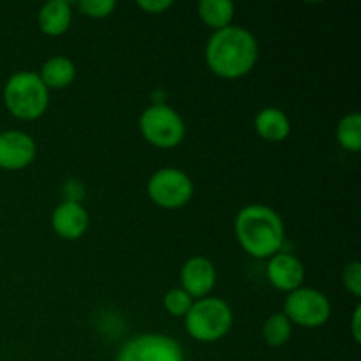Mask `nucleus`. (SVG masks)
Masks as SVG:
<instances>
[{
	"instance_id": "f257e3e1",
	"label": "nucleus",
	"mask_w": 361,
	"mask_h": 361,
	"mask_svg": "<svg viewBox=\"0 0 361 361\" xmlns=\"http://www.w3.org/2000/svg\"><path fill=\"white\" fill-rule=\"evenodd\" d=\"M259 55L256 37L247 28L226 27L214 32L204 46V60L215 76L238 80L254 69Z\"/></svg>"
},
{
	"instance_id": "f03ea898",
	"label": "nucleus",
	"mask_w": 361,
	"mask_h": 361,
	"mask_svg": "<svg viewBox=\"0 0 361 361\" xmlns=\"http://www.w3.org/2000/svg\"><path fill=\"white\" fill-rule=\"evenodd\" d=\"M235 235L240 247L256 259H270L282 250L286 240L284 222L267 204H249L236 214Z\"/></svg>"
},
{
	"instance_id": "7ed1b4c3",
	"label": "nucleus",
	"mask_w": 361,
	"mask_h": 361,
	"mask_svg": "<svg viewBox=\"0 0 361 361\" xmlns=\"http://www.w3.org/2000/svg\"><path fill=\"white\" fill-rule=\"evenodd\" d=\"M4 104L18 120L32 122L41 118L49 106V90L37 73L20 71L14 73L4 87Z\"/></svg>"
},
{
	"instance_id": "20e7f679",
	"label": "nucleus",
	"mask_w": 361,
	"mask_h": 361,
	"mask_svg": "<svg viewBox=\"0 0 361 361\" xmlns=\"http://www.w3.org/2000/svg\"><path fill=\"white\" fill-rule=\"evenodd\" d=\"M233 326V310L224 300L207 296L194 300L185 316V330L194 341L212 344L229 334Z\"/></svg>"
},
{
	"instance_id": "39448f33",
	"label": "nucleus",
	"mask_w": 361,
	"mask_h": 361,
	"mask_svg": "<svg viewBox=\"0 0 361 361\" xmlns=\"http://www.w3.org/2000/svg\"><path fill=\"white\" fill-rule=\"evenodd\" d=\"M140 130L152 147L169 150L178 147L185 137V122L171 106L152 104L141 113Z\"/></svg>"
},
{
	"instance_id": "423d86ee",
	"label": "nucleus",
	"mask_w": 361,
	"mask_h": 361,
	"mask_svg": "<svg viewBox=\"0 0 361 361\" xmlns=\"http://www.w3.org/2000/svg\"><path fill=\"white\" fill-rule=\"evenodd\" d=\"M147 192L152 203L157 207L164 210H178L192 200L194 182L182 169L161 168L148 180Z\"/></svg>"
},
{
	"instance_id": "0eeeda50",
	"label": "nucleus",
	"mask_w": 361,
	"mask_h": 361,
	"mask_svg": "<svg viewBox=\"0 0 361 361\" xmlns=\"http://www.w3.org/2000/svg\"><path fill=\"white\" fill-rule=\"evenodd\" d=\"M284 316L291 324L302 328H319L331 317V303L324 293L314 288H298L284 300Z\"/></svg>"
},
{
	"instance_id": "6e6552de",
	"label": "nucleus",
	"mask_w": 361,
	"mask_h": 361,
	"mask_svg": "<svg viewBox=\"0 0 361 361\" xmlns=\"http://www.w3.org/2000/svg\"><path fill=\"white\" fill-rule=\"evenodd\" d=\"M116 361H185V355L175 338L162 334H143L120 348Z\"/></svg>"
},
{
	"instance_id": "1a4fd4ad",
	"label": "nucleus",
	"mask_w": 361,
	"mask_h": 361,
	"mask_svg": "<svg viewBox=\"0 0 361 361\" xmlns=\"http://www.w3.org/2000/svg\"><path fill=\"white\" fill-rule=\"evenodd\" d=\"M37 155L34 137L23 130H4L0 133V169L20 171L30 166Z\"/></svg>"
},
{
	"instance_id": "9d476101",
	"label": "nucleus",
	"mask_w": 361,
	"mask_h": 361,
	"mask_svg": "<svg viewBox=\"0 0 361 361\" xmlns=\"http://www.w3.org/2000/svg\"><path fill=\"white\" fill-rule=\"evenodd\" d=\"M182 289L192 300L207 298L217 282V270L214 263L203 256H194L183 263L180 271Z\"/></svg>"
},
{
	"instance_id": "9b49d317",
	"label": "nucleus",
	"mask_w": 361,
	"mask_h": 361,
	"mask_svg": "<svg viewBox=\"0 0 361 361\" xmlns=\"http://www.w3.org/2000/svg\"><path fill=\"white\" fill-rule=\"evenodd\" d=\"M267 277L275 289L289 295L302 288L303 281H305V267L296 256L281 250L268 259Z\"/></svg>"
},
{
	"instance_id": "f8f14e48",
	"label": "nucleus",
	"mask_w": 361,
	"mask_h": 361,
	"mask_svg": "<svg viewBox=\"0 0 361 361\" xmlns=\"http://www.w3.org/2000/svg\"><path fill=\"white\" fill-rule=\"evenodd\" d=\"M90 226V217L80 201H63L51 214V228L63 240H80Z\"/></svg>"
},
{
	"instance_id": "ddd939ff",
	"label": "nucleus",
	"mask_w": 361,
	"mask_h": 361,
	"mask_svg": "<svg viewBox=\"0 0 361 361\" xmlns=\"http://www.w3.org/2000/svg\"><path fill=\"white\" fill-rule=\"evenodd\" d=\"M73 21V7L67 0H49L42 4L37 14V25L41 32L49 37L63 35Z\"/></svg>"
},
{
	"instance_id": "4468645a",
	"label": "nucleus",
	"mask_w": 361,
	"mask_h": 361,
	"mask_svg": "<svg viewBox=\"0 0 361 361\" xmlns=\"http://www.w3.org/2000/svg\"><path fill=\"white\" fill-rule=\"evenodd\" d=\"M254 129L261 140L268 143H281L291 134V120L282 109L263 108L254 118Z\"/></svg>"
},
{
	"instance_id": "2eb2a0df",
	"label": "nucleus",
	"mask_w": 361,
	"mask_h": 361,
	"mask_svg": "<svg viewBox=\"0 0 361 361\" xmlns=\"http://www.w3.org/2000/svg\"><path fill=\"white\" fill-rule=\"evenodd\" d=\"M76 66L63 55H55L42 63L39 78L48 90H62L76 80Z\"/></svg>"
},
{
	"instance_id": "dca6fc26",
	"label": "nucleus",
	"mask_w": 361,
	"mask_h": 361,
	"mask_svg": "<svg viewBox=\"0 0 361 361\" xmlns=\"http://www.w3.org/2000/svg\"><path fill=\"white\" fill-rule=\"evenodd\" d=\"M197 14L207 27L217 32L233 25L235 4L231 0H201L197 4Z\"/></svg>"
},
{
	"instance_id": "f3484780",
	"label": "nucleus",
	"mask_w": 361,
	"mask_h": 361,
	"mask_svg": "<svg viewBox=\"0 0 361 361\" xmlns=\"http://www.w3.org/2000/svg\"><path fill=\"white\" fill-rule=\"evenodd\" d=\"M293 335V324L284 312H275L264 321L263 338L270 348H282L288 344Z\"/></svg>"
},
{
	"instance_id": "a211bd4d",
	"label": "nucleus",
	"mask_w": 361,
	"mask_h": 361,
	"mask_svg": "<svg viewBox=\"0 0 361 361\" xmlns=\"http://www.w3.org/2000/svg\"><path fill=\"white\" fill-rule=\"evenodd\" d=\"M337 141L344 150L360 152L361 148V115L349 113L342 116L337 126Z\"/></svg>"
},
{
	"instance_id": "6ab92c4d",
	"label": "nucleus",
	"mask_w": 361,
	"mask_h": 361,
	"mask_svg": "<svg viewBox=\"0 0 361 361\" xmlns=\"http://www.w3.org/2000/svg\"><path fill=\"white\" fill-rule=\"evenodd\" d=\"M192 303L194 300L182 288H173L164 295V309L173 317H185Z\"/></svg>"
},
{
	"instance_id": "aec40b11",
	"label": "nucleus",
	"mask_w": 361,
	"mask_h": 361,
	"mask_svg": "<svg viewBox=\"0 0 361 361\" xmlns=\"http://www.w3.org/2000/svg\"><path fill=\"white\" fill-rule=\"evenodd\" d=\"M78 9L83 16L102 20V18H108L115 13L116 2L115 0H81L78 4Z\"/></svg>"
},
{
	"instance_id": "412c9836",
	"label": "nucleus",
	"mask_w": 361,
	"mask_h": 361,
	"mask_svg": "<svg viewBox=\"0 0 361 361\" xmlns=\"http://www.w3.org/2000/svg\"><path fill=\"white\" fill-rule=\"evenodd\" d=\"M342 282L344 288L351 293L355 298L361 296V263L360 261H351L345 264L344 271H342Z\"/></svg>"
},
{
	"instance_id": "4be33fe9",
	"label": "nucleus",
	"mask_w": 361,
	"mask_h": 361,
	"mask_svg": "<svg viewBox=\"0 0 361 361\" xmlns=\"http://www.w3.org/2000/svg\"><path fill=\"white\" fill-rule=\"evenodd\" d=\"M136 6L148 14H161L173 7V0H137Z\"/></svg>"
},
{
	"instance_id": "5701e85b",
	"label": "nucleus",
	"mask_w": 361,
	"mask_h": 361,
	"mask_svg": "<svg viewBox=\"0 0 361 361\" xmlns=\"http://www.w3.org/2000/svg\"><path fill=\"white\" fill-rule=\"evenodd\" d=\"M360 314H361V307L358 305L355 309V314H353V321H351V334L353 338L356 342L361 341V331H360Z\"/></svg>"
}]
</instances>
